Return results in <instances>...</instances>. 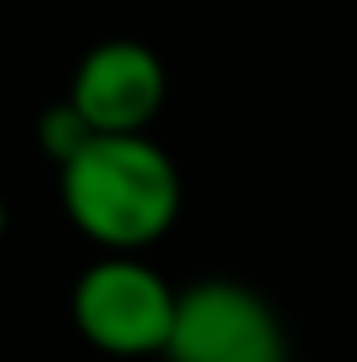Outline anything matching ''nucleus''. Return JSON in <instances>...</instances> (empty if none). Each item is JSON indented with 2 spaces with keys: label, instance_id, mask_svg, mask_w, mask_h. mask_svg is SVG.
Masks as SVG:
<instances>
[{
  "label": "nucleus",
  "instance_id": "nucleus-2",
  "mask_svg": "<svg viewBox=\"0 0 357 362\" xmlns=\"http://www.w3.org/2000/svg\"><path fill=\"white\" fill-rule=\"evenodd\" d=\"M69 313L83 343H93L98 353L152 358L167 348L177 318V289L137 255H103L78 274Z\"/></svg>",
  "mask_w": 357,
  "mask_h": 362
},
{
  "label": "nucleus",
  "instance_id": "nucleus-3",
  "mask_svg": "<svg viewBox=\"0 0 357 362\" xmlns=\"http://www.w3.org/2000/svg\"><path fill=\"white\" fill-rule=\"evenodd\" d=\"M167 362H289L284 323L254 289L235 279H201L177 294Z\"/></svg>",
  "mask_w": 357,
  "mask_h": 362
},
{
  "label": "nucleus",
  "instance_id": "nucleus-1",
  "mask_svg": "<svg viewBox=\"0 0 357 362\" xmlns=\"http://www.w3.org/2000/svg\"><path fill=\"white\" fill-rule=\"evenodd\" d=\"M59 201L78 235L103 255H142L181 216L177 162L142 137H93L59 167Z\"/></svg>",
  "mask_w": 357,
  "mask_h": 362
},
{
  "label": "nucleus",
  "instance_id": "nucleus-6",
  "mask_svg": "<svg viewBox=\"0 0 357 362\" xmlns=\"http://www.w3.org/2000/svg\"><path fill=\"white\" fill-rule=\"evenodd\" d=\"M5 226H10V206H5V191H0V240H5Z\"/></svg>",
  "mask_w": 357,
  "mask_h": 362
},
{
  "label": "nucleus",
  "instance_id": "nucleus-5",
  "mask_svg": "<svg viewBox=\"0 0 357 362\" xmlns=\"http://www.w3.org/2000/svg\"><path fill=\"white\" fill-rule=\"evenodd\" d=\"M88 142H93V127L69 108V98L54 103V108H45V118H40V147H45V157L54 167H64L69 157H78Z\"/></svg>",
  "mask_w": 357,
  "mask_h": 362
},
{
  "label": "nucleus",
  "instance_id": "nucleus-4",
  "mask_svg": "<svg viewBox=\"0 0 357 362\" xmlns=\"http://www.w3.org/2000/svg\"><path fill=\"white\" fill-rule=\"evenodd\" d=\"M167 103V69L137 40L93 45L69 83V108L93 127V137H142Z\"/></svg>",
  "mask_w": 357,
  "mask_h": 362
}]
</instances>
